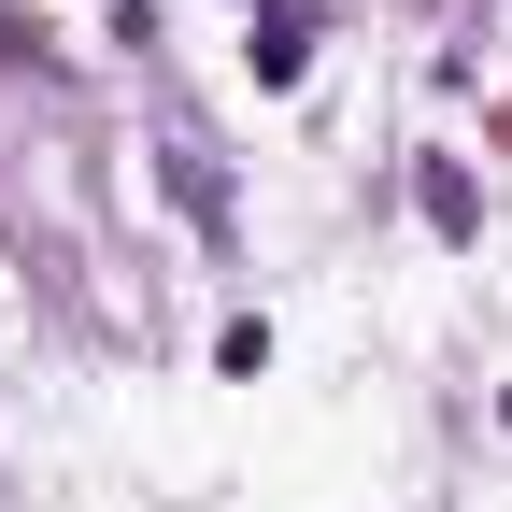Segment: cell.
<instances>
[{
	"instance_id": "cell-2",
	"label": "cell",
	"mask_w": 512,
	"mask_h": 512,
	"mask_svg": "<svg viewBox=\"0 0 512 512\" xmlns=\"http://www.w3.org/2000/svg\"><path fill=\"white\" fill-rule=\"evenodd\" d=\"M299 57H313V15L271 0V29H256V86H299Z\"/></svg>"
},
{
	"instance_id": "cell-1",
	"label": "cell",
	"mask_w": 512,
	"mask_h": 512,
	"mask_svg": "<svg viewBox=\"0 0 512 512\" xmlns=\"http://www.w3.org/2000/svg\"><path fill=\"white\" fill-rule=\"evenodd\" d=\"M413 200H427V228H441V242H470V228H484V200H470V171H456V157H427Z\"/></svg>"
}]
</instances>
